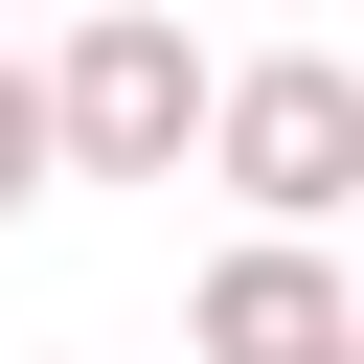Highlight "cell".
<instances>
[{
    "mask_svg": "<svg viewBox=\"0 0 364 364\" xmlns=\"http://www.w3.org/2000/svg\"><path fill=\"white\" fill-rule=\"evenodd\" d=\"M250 228H341L364 205V68L341 46H250V68H205V136H182Z\"/></svg>",
    "mask_w": 364,
    "mask_h": 364,
    "instance_id": "1",
    "label": "cell"
},
{
    "mask_svg": "<svg viewBox=\"0 0 364 364\" xmlns=\"http://www.w3.org/2000/svg\"><path fill=\"white\" fill-rule=\"evenodd\" d=\"M296 364H364V341H296Z\"/></svg>",
    "mask_w": 364,
    "mask_h": 364,
    "instance_id": "5",
    "label": "cell"
},
{
    "mask_svg": "<svg viewBox=\"0 0 364 364\" xmlns=\"http://www.w3.org/2000/svg\"><path fill=\"white\" fill-rule=\"evenodd\" d=\"M182 341H205V364H296V341H364V296H341V250H318V228H250V250H205Z\"/></svg>",
    "mask_w": 364,
    "mask_h": 364,
    "instance_id": "3",
    "label": "cell"
},
{
    "mask_svg": "<svg viewBox=\"0 0 364 364\" xmlns=\"http://www.w3.org/2000/svg\"><path fill=\"white\" fill-rule=\"evenodd\" d=\"M46 182H68V159H46V68H0V228H23Z\"/></svg>",
    "mask_w": 364,
    "mask_h": 364,
    "instance_id": "4",
    "label": "cell"
},
{
    "mask_svg": "<svg viewBox=\"0 0 364 364\" xmlns=\"http://www.w3.org/2000/svg\"><path fill=\"white\" fill-rule=\"evenodd\" d=\"M182 136H205V46L159 0H91L68 68H46V159L68 182H182Z\"/></svg>",
    "mask_w": 364,
    "mask_h": 364,
    "instance_id": "2",
    "label": "cell"
}]
</instances>
